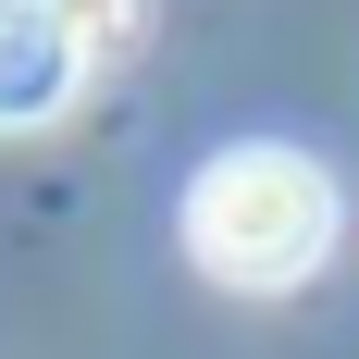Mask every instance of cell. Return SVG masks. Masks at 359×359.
<instances>
[{"mask_svg":"<svg viewBox=\"0 0 359 359\" xmlns=\"http://www.w3.org/2000/svg\"><path fill=\"white\" fill-rule=\"evenodd\" d=\"M62 13H74V37H87V62H100V74L149 37V0H62Z\"/></svg>","mask_w":359,"mask_h":359,"instance_id":"cell-3","label":"cell"},{"mask_svg":"<svg viewBox=\"0 0 359 359\" xmlns=\"http://www.w3.org/2000/svg\"><path fill=\"white\" fill-rule=\"evenodd\" d=\"M186 248H198V273L236 297H285L323 273L334 248V186L323 161H297V149H223L211 174L186 186Z\"/></svg>","mask_w":359,"mask_h":359,"instance_id":"cell-1","label":"cell"},{"mask_svg":"<svg viewBox=\"0 0 359 359\" xmlns=\"http://www.w3.org/2000/svg\"><path fill=\"white\" fill-rule=\"evenodd\" d=\"M74 87H100V62H87L74 13H62V0H0V137L50 124Z\"/></svg>","mask_w":359,"mask_h":359,"instance_id":"cell-2","label":"cell"}]
</instances>
